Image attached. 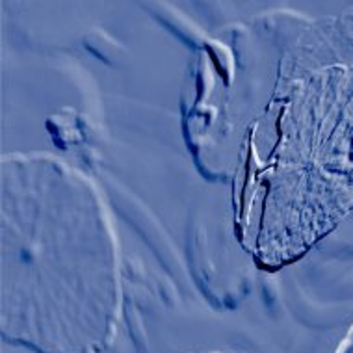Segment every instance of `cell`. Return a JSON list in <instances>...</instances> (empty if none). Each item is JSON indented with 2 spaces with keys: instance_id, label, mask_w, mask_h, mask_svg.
I'll return each instance as SVG.
<instances>
[{
  "instance_id": "1",
  "label": "cell",
  "mask_w": 353,
  "mask_h": 353,
  "mask_svg": "<svg viewBox=\"0 0 353 353\" xmlns=\"http://www.w3.org/2000/svg\"><path fill=\"white\" fill-rule=\"evenodd\" d=\"M336 353H353V329L350 331V335L346 336V341H344V344H342L341 350Z\"/></svg>"
}]
</instances>
